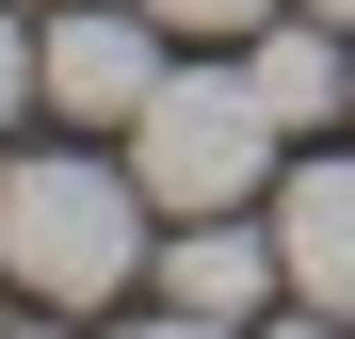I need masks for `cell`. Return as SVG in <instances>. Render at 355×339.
I'll list each match as a JSON object with an SVG mask.
<instances>
[{"mask_svg":"<svg viewBox=\"0 0 355 339\" xmlns=\"http://www.w3.org/2000/svg\"><path fill=\"white\" fill-rule=\"evenodd\" d=\"M0 275H17L33 307H113L146 275V178H113V162H0Z\"/></svg>","mask_w":355,"mask_h":339,"instance_id":"cell-1","label":"cell"},{"mask_svg":"<svg viewBox=\"0 0 355 339\" xmlns=\"http://www.w3.org/2000/svg\"><path fill=\"white\" fill-rule=\"evenodd\" d=\"M275 146H291V113L259 97V65H162V97L130 113V178L162 210H243L275 178Z\"/></svg>","mask_w":355,"mask_h":339,"instance_id":"cell-2","label":"cell"},{"mask_svg":"<svg viewBox=\"0 0 355 339\" xmlns=\"http://www.w3.org/2000/svg\"><path fill=\"white\" fill-rule=\"evenodd\" d=\"M275 259H291V307L307 323H355V162H291Z\"/></svg>","mask_w":355,"mask_h":339,"instance_id":"cell-5","label":"cell"},{"mask_svg":"<svg viewBox=\"0 0 355 339\" xmlns=\"http://www.w3.org/2000/svg\"><path fill=\"white\" fill-rule=\"evenodd\" d=\"M307 17H339V33H355V0H307Z\"/></svg>","mask_w":355,"mask_h":339,"instance_id":"cell-9","label":"cell"},{"mask_svg":"<svg viewBox=\"0 0 355 339\" xmlns=\"http://www.w3.org/2000/svg\"><path fill=\"white\" fill-rule=\"evenodd\" d=\"M146 17H162V33H194V49H243L275 0H146Z\"/></svg>","mask_w":355,"mask_h":339,"instance_id":"cell-7","label":"cell"},{"mask_svg":"<svg viewBox=\"0 0 355 339\" xmlns=\"http://www.w3.org/2000/svg\"><path fill=\"white\" fill-rule=\"evenodd\" d=\"M323 33H339V17H323ZM323 33H275V17L243 33V65H259V97L291 113V130H323V113H355V65H339Z\"/></svg>","mask_w":355,"mask_h":339,"instance_id":"cell-6","label":"cell"},{"mask_svg":"<svg viewBox=\"0 0 355 339\" xmlns=\"http://www.w3.org/2000/svg\"><path fill=\"white\" fill-rule=\"evenodd\" d=\"M33 81H49V65H33V33L0 17V130H17V97H33Z\"/></svg>","mask_w":355,"mask_h":339,"instance_id":"cell-8","label":"cell"},{"mask_svg":"<svg viewBox=\"0 0 355 339\" xmlns=\"http://www.w3.org/2000/svg\"><path fill=\"white\" fill-rule=\"evenodd\" d=\"M291 291V259L259 243L243 210H178V243H162V323H259Z\"/></svg>","mask_w":355,"mask_h":339,"instance_id":"cell-4","label":"cell"},{"mask_svg":"<svg viewBox=\"0 0 355 339\" xmlns=\"http://www.w3.org/2000/svg\"><path fill=\"white\" fill-rule=\"evenodd\" d=\"M33 65H49V113H65V130H130L162 97V17L146 0H81V17L33 33Z\"/></svg>","mask_w":355,"mask_h":339,"instance_id":"cell-3","label":"cell"}]
</instances>
